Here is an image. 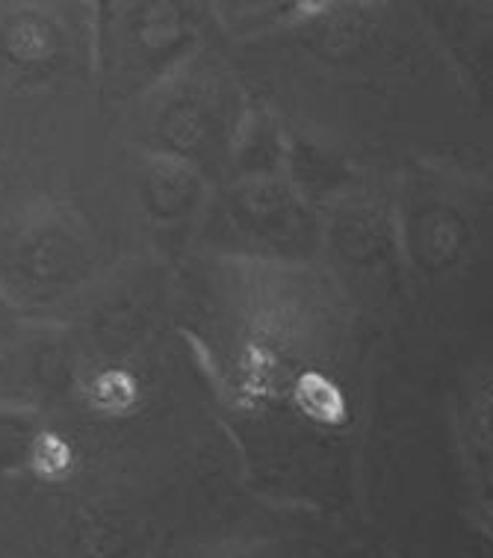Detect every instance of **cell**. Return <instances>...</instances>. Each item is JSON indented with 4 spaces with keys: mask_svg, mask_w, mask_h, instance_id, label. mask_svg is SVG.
<instances>
[{
    "mask_svg": "<svg viewBox=\"0 0 493 558\" xmlns=\"http://www.w3.org/2000/svg\"><path fill=\"white\" fill-rule=\"evenodd\" d=\"M69 53V36L53 12L36 3L15 7L0 24V57L21 74L57 72Z\"/></svg>",
    "mask_w": 493,
    "mask_h": 558,
    "instance_id": "8992f818",
    "label": "cell"
},
{
    "mask_svg": "<svg viewBox=\"0 0 493 558\" xmlns=\"http://www.w3.org/2000/svg\"><path fill=\"white\" fill-rule=\"evenodd\" d=\"M95 7V69L112 98L145 92L199 51V0H89Z\"/></svg>",
    "mask_w": 493,
    "mask_h": 558,
    "instance_id": "7a4b0ae2",
    "label": "cell"
},
{
    "mask_svg": "<svg viewBox=\"0 0 493 558\" xmlns=\"http://www.w3.org/2000/svg\"><path fill=\"white\" fill-rule=\"evenodd\" d=\"M142 151L192 162L199 172L228 169L233 136L249 104L240 83L216 57L199 48L142 95Z\"/></svg>",
    "mask_w": 493,
    "mask_h": 558,
    "instance_id": "6da1fadb",
    "label": "cell"
},
{
    "mask_svg": "<svg viewBox=\"0 0 493 558\" xmlns=\"http://www.w3.org/2000/svg\"><path fill=\"white\" fill-rule=\"evenodd\" d=\"M202 240L242 260L304 264L323 243V222L287 174L231 178L219 198H207Z\"/></svg>",
    "mask_w": 493,
    "mask_h": 558,
    "instance_id": "3957f363",
    "label": "cell"
},
{
    "mask_svg": "<svg viewBox=\"0 0 493 558\" xmlns=\"http://www.w3.org/2000/svg\"><path fill=\"white\" fill-rule=\"evenodd\" d=\"M19 328H15V307H12V299L3 290H0V355L7 352V345L15 340Z\"/></svg>",
    "mask_w": 493,
    "mask_h": 558,
    "instance_id": "30bf717a",
    "label": "cell"
},
{
    "mask_svg": "<svg viewBox=\"0 0 493 558\" xmlns=\"http://www.w3.org/2000/svg\"><path fill=\"white\" fill-rule=\"evenodd\" d=\"M136 193L148 222L157 228H187L202 219L207 207V174L199 172L192 162L157 151H142L136 169Z\"/></svg>",
    "mask_w": 493,
    "mask_h": 558,
    "instance_id": "5b68a950",
    "label": "cell"
},
{
    "mask_svg": "<svg viewBox=\"0 0 493 558\" xmlns=\"http://www.w3.org/2000/svg\"><path fill=\"white\" fill-rule=\"evenodd\" d=\"M207 3L213 7V15L225 24V31L237 36L273 31L296 15H308L304 0H207Z\"/></svg>",
    "mask_w": 493,
    "mask_h": 558,
    "instance_id": "ba28073f",
    "label": "cell"
},
{
    "mask_svg": "<svg viewBox=\"0 0 493 558\" xmlns=\"http://www.w3.org/2000/svg\"><path fill=\"white\" fill-rule=\"evenodd\" d=\"M290 140L273 116L261 107H249L242 116L231 154L228 172L231 178H263V174H284Z\"/></svg>",
    "mask_w": 493,
    "mask_h": 558,
    "instance_id": "52a82bcc",
    "label": "cell"
},
{
    "mask_svg": "<svg viewBox=\"0 0 493 558\" xmlns=\"http://www.w3.org/2000/svg\"><path fill=\"white\" fill-rule=\"evenodd\" d=\"M92 405L101 411H121L136 399V385L128 373L121 369H104L92 378Z\"/></svg>",
    "mask_w": 493,
    "mask_h": 558,
    "instance_id": "9c48e42d",
    "label": "cell"
},
{
    "mask_svg": "<svg viewBox=\"0 0 493 558\" xmlns=\"http://www.w3.org/2000/svg\"><path fill=\"white\" fill-rule=\"evenodd\" d=\"M89 266V243L81 228L51 210L21 228L7 243V260L0 264V290L31 299H57L81 284Z\"/></svg>",
    "mask_w": 493,
    "mask_h": 558,
    "instance_id": "277c9868",
    "label": "cell"
}]
</instances>
